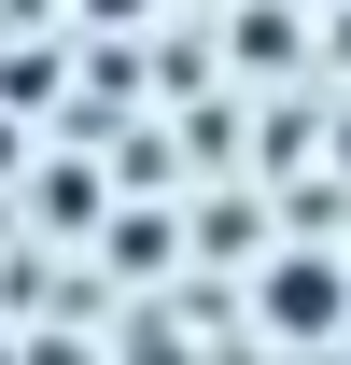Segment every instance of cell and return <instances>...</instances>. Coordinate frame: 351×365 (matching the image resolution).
Returning a JSON list of instances; mask_svg holds the SVG:
<instances>
[{
  "mask_svg": "<svg viewBox=\"0 0 351 365\" xmlns=\"http://www.w3.org/2000/svg\"><path fill=\"white\" fill-rule=\"evenodd\" d=\"M253 323H267V337H351V267H337V253H267Z\"/></svg>",
  "mask_w": 351,
  "mask_h": 365,
  "instance_id": "6da1fadb",
  "label": "cell"
},
{
  "mask_svg": "<svg viewBox=\"0 0 351 365\" xmlns=\"http://www.w3.org/2000/svg\"><path fill=\"white\" fill-rule=\"evenodd\" d=\"M85 14H98V29H127V14H155V0H85Z\"/></svg>",
  "mask_w": 351,
  "mask_h": 365,
  "instance_id": "7a4b0ae2",
  "label": "cell"
}]
</instances>
